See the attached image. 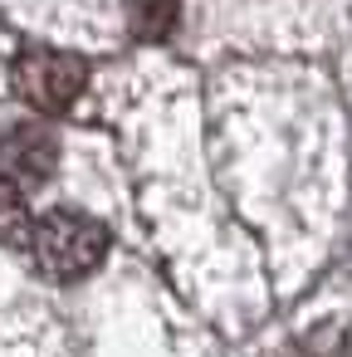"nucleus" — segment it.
Listing matches in <instances>:
<instances>
[{
  "label": "nucleus",
  "mask_w": 352,
  "mask_h": 357,
  "mask_svg": "<svg viewBox=\"0 0 352 357\" xmlns=\"http://www.w3.org/2000/svg\"><path fill=\"white\" fill-rule=\"evenodd\" d=\"M30 250H35V264L49 274V279H84L93 274L103 259H108V230L84 215V211H49L35 220V235H30Z\"/></svg>",
  "instance_id": "1"
},
{
  "label": "nucleus",
  "mask_w": 352,
  "mask_h": 357,
  "mask_svg": "<svg viewBox=\"0 0 352 357\" xmlns=\"http://www.w3.org/2000/svg\"><path fill=\"white\" fill-rule=\"evenodd\" d=\"M10 74H15V93H20L35 113H64V108L84 93V84H89V64H84L79 54H69V50H45V45L20 50Z\"/></svg>",
  "instance_id": "2"
},
{
  "label": "nucleus",
  "mask_w": 352,
  "mask_h": 357,
  "mask_svg": "<svg viewBox=\"0 0 352 357\" xmlns=\"http://www.w3.org/2000/svg\"><path fill=\"white\" fill-rule=\"evenodd\" d=\"M59 162V142L49 128L40 123H20L6 132V142H0V176H6L10 186H40Z\"/></svg>",
  "instance_id": "3"
},
{
  "label": "nucleus",
  "mask_w": 352,
  "mask_h": 357,
  "mask_svg": "<svg viewBox=\"0 0 352 357\" xmlns=\"http://www.w3.org/2000/svg\"><path fill=\"white\" fill-rule=\"evenodd\" d=\"M181 20V0H128V30L137 40H167Z\"/></svg>",
  "instance_id": "4"
},
{
  "label": "nucleus",
  "mask_w": 352,
  "mask_h": 357,
  "mask_svg": "<svg viewBox=\"0 0 352 357\" xmlns=\"http://www.w3.org/2000/svg\"><path fill=\"white\" fill-rule=\"evenodd\" d=\"M30 235H35V220H30V206H25V191L10 186L0 176V245L10 250H30Z\"/></svg>",
  "instance_id": "5"
}]
</instances>
